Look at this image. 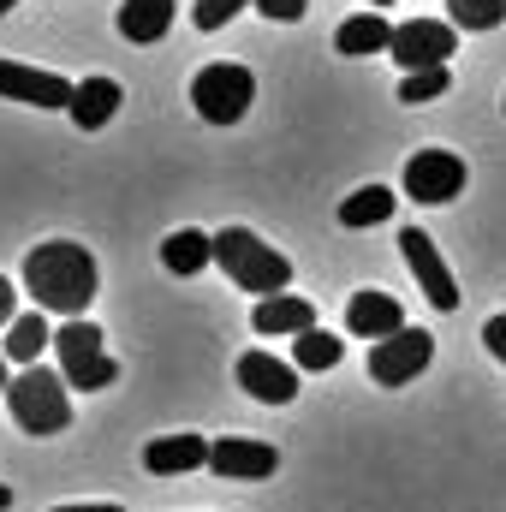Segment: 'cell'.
Wrapping results in <instances>:
<instances>
[{"mask_svg": "<svg viewBox=\"0 0 506 512\" xmlns=\"http://www.w3.org/2000/svg\"><path fill=\"white\" fill-rule=\"evenodd\" d=\"M24 292L36 298V310H54V316H84L90 298H96V256L72 239H54V245H36L24 256Z\"/></svg>", "mask_w": 506, "mask_h": 512, "instance_id": "6da1fadb", "label": "cell"}, {"mask_svg": "<svg viewBox=\"0 0 506 512\" xmlns=\"http://www.w3.org/2000/svg\"><path fill=\"white\" fill-rule=\"evenodd\" d=\"M215 262L227 268L233 286L262 292V298H280V292L292 286V262L274 251V245H262L251 227H227V233H215Z\"/></svg>", "mask_w": 506, "mask_h": 512, "instance_id": "7a4b0ae2", "label": "cell"}, {"mask_svg": "<svg viewBox=\"0 0 506 512\" xmlns=\"http://www.w3.org/2000/svg\"><path fill=\"white\" fill-rule=\"evenodd\" d=\"M6 405L18 417L24 435H60L72 423V393H66V376L60 370H42V364H24L12 387H6Z\"/></svg>", "mask_w": 506, "mask_h": 512, "instance_id": "3957f363", "label": "cell"}, {"mask_svg": "<svg viewBox=\"0 0 506 512\" xmlns=\"http://www.w3.org/2000/svg\"><path fill=\"white\" fill-rule=\"evenodd\" d=\"M102 340H108V334H102L96 322H84V316H72V322H60V328H54V352H60V376H66V387L96 393V387L120 382V364L108 358V346H102Z\"/></svg>", "mask_w": 506, "mask_h": 512, "instance_id": "277c9868", "label": "cell"}, {"mask_svg": "<svg viewBox=\"0 0 506 512\" xmlns=\"http://www.w3.org/2000/svg\"><path fill=\"white\" fill-rule=\"evenodd\" d=\"M191 102H197V114L209 120V126H239L245 120V108L256 102V78L245 66H203L197 72V84H191Z\"/></svg>", "mask_w": 506, "mask_h": 512, "instance_id": "5b68a950", "label": "cell"}, {"mask_svg": "<svg viewBox=\"0 0 506 512\" xmlns=\"http://www.w3.org/2000/svg\"><path fill=\"white\" fill-rule=\"evenodd\" d=\"M429 358H435V334L429 328H399L393 340H376L370 346V382L405 387L429 370Z\"/></svg>", "mask_w": 506, "mask_h": 512, "instance_id": "8992f818", "label": "cell"}, {"mask_svg": "<svg viewBox=\"0 0 506 512\" xmlns=\"http://www.w3.org/2000/svg\"><path fill=\"white\" fill-rule=\"evenodd\" d=\"M465 191V161L453 149H417L405 161V197L411 203H453Z\"/></svg>", "mask_w": 506, "mask_h": 512, "instance_id": "52a82bcc", "label": "cell"}, {"mask_svg": "<svg viewBox=\"0 0 506 512\" xmlns=\"http://www.w3.org/2000/svg\"><path fill=\"white\" fill-rule=\"evenodd\" d=\"M459 48V36H453V24H441V18H411V24H393V60L405 66V72H429V66H447V54Z\"/></svg>", "mask_w": 506, "mask_h": 512, "instance_id": "ba28073f", "label": "cell"}, {"mask_svg": "<svg viewBox=\"0 0 506 512\" xmlns=\"http://www.w3.org/2000/svg\"><path fill=\"white\" fill-rule=\"evenodd\" d=\"M209 471L221 483H262V477L280 471V453L268 441H256V435H221L209 447Z\"/></svg>", "mask_w": 506, "mask_h": 512, "instance_id": "9c48e42d", "label": "cell"}, {"mask_svg": "<svg viewBox=\"0 0 506 512\" xmlns=\"http://www.w3.org/2000/svg\"><path fill=\"white\" fill-rule=\"evenodd\" d=\"M399 251H405L411 274H417V286H423V298H429L435 310H459V286H453V268L441 262L435 239H429L423 227H405V233H399Z\"/></svg>", "mask_w": 506, "mask_h": 512, "instance_id": "30bf717a", "label": "cell"}, {"mask_svg": "<svg viewBox=\"0 0 506 512\" xmlns=\"http://www.w3.org/2000/svg\"><path fill=\"white\" fill-rule=\"evenodd\" d=\"M72 90L60 72H36V66H18V60H0V96L6 102H30V108H72Z\"/></svg>", "mask_w": 506, "mask_h": 512, "instance_id": "8fae6325", "label": "cell"}, {"mask_svg": "<svg viewBox=\"0 0 506 512\" xmlns=\"http://www.w3.org/2000/svg\"><path fill=\"white\" fill-rule=\"evenodd\" d=\"M239 387L251 399H262V405H292L298 399V370L280 364L274 352H245L239 358Z\"/></svg>", "mask_w": 506, "mask_h": 512, "instance_id": "7c38bea8", "label": "cell"}, {"mask_svg": "<svg viewBox=\"0 0 506 512\" xmlns=\"http://www.w3.org/2000/svg\"><path fill=\"white\" fill-rule=\"evenodd\" d=\"M346 328L358 334V340H393L399 328H405V310H399V298L393 292H352V304H346Z\"/></svg>", "mask_w": 506, "mask_h": 512, "instance_id": "4fadbf2b", "label": "cell"}, {"mask_svg": "<svg viewBox=\"0 0 506 512\" xmlns=\"http://www.w3.org/2000/svg\"><path fill=\"white\" fill-rule=\"evenodd\" d=\"M209 447H215V441H203V435H161V441L143 447V471H149V477L203 471V465H209Z\"/></svg>", "mask_w": 506, "mask_h": 512, "instance_id": "5bb4252c", "label": "cell"}, {"mask_svg": "<svg viewBox=\"0 0 506 512\" xmlns=\"http://www.w3.org/2000/svg\"><path fill=\"white\" fill-rule=\"evenodd\" d=\"M251 328H256V334H274V340H280V334H292V340H298V334H310V328H316V304H310V298H298V292L262 298V304H256V316H251Z\"/></svg>", "mask_w": 506, "mask_h": 512, "instance_id": "9a60e30c", "label": "cell"}, {"mask_svg": "<svg viewBox=\"0 0 506 512\" xmlns=\"http://www.w3.org/2000/svg\"><path fill=\"white\" fill-rule=\"evenodd\" d=\"M72 126L78 131H102L114 114H120V84L114 78H84L78 90H72Z\"/></svg>", "mask_w": 506, "mask_h": 512, "instance_id": "2e32d148", "label": "cell"}, {"mask_svg": "<svg viewBox=\"0 0 506 512\" xmlns=\"http://www.w3.org/2000/svg\"><path fill=\"white\" fill-rule=\"evenodd\" d=\"M334 48H340V54H352V60L387 54V48H393V24H387L381 12H358V18H346V24L334 30Z\"/></svg>", "mask_w": 506, "mask_h": 512, "instance_id": "e0dca14e", "label": "cell"}, {"mask_svg": "<svg viewBox=\"0 0 506 512\" xmlns=\"http://www.w3.org/2000/svg\"><path fill=\"white\" fill-rule=\"evenodd\" d=\"M173 30V0H120V36L126 42H161Z\"/></svg>", "mask_w": 506, "mask_h": 512, "instance_id": "ac0fdd59", "label": "cell"}, {"mask_svg": "<svg viewBox=\"0 0 506 512\" xmlns=\"http://www.w3.org/2000/svg\"><path fill=\"white\" fill-rule=\"evenodd\" d=\"M161 262H167L173 274H197V268H209V262H215V239H209V233H197V227H179V233H167Z\"/></svg>", "mask_w": 506, "mask_h": 512, "instance_id": "d6986e66", "label": "cell"}, {"mask_svg": "<svg viewBox=\"0 0 506 512\" xmlns=\"http://www.w3.org/2000/svg\"><path fill=\"white\" fill-rule=\"evenodd\" d=\"M42 346H54V328H48V316H42V310L18 316V322L6 328V358H12V364H36V358H42Z\"/></svg>", "mask_w": 506, "mask_h": 512, "instance_id": "ffe728a7", "label": "cell"}, {"mask_svg": "<svg viewBox=\"0 0 506 512\" xmlns=\"http://www.w3.org/2000/svg\"><path fill=\"white\" fill-rule=\"evenodd\" d=\"M393 191L387 185H364V191H352L346 203H340V227H376V221H387L393 215Z\"/></svg>", "mask_w": 506, "mask_h": 512, "instance_id": "44dd1931", "label": "cell"}, {"mask_svg": "<svg viewBox=\"0 0 506 512\" xmlns=\"http://www.w3.org/2000/svg\"><path fill=\"white\" fill-rule=\"evenodd\" d=\"M298 370H334L340 358H346V346L328 334V328H310V334H298Z\"/></svg>", "mask_w": 506, "mask_h": 512, "instance_id": "7402d4cb", "label": "cell"}, {"mask_svg": "<svg viewBox=\"0 0 506 512\" xmlns=\"http://www.w3.org/2000/svg\"><path fill=\"white\" fill-rule=\"evenodd\" d=\"M447 84H453V72H447V66H429V72H405V84H399V102H405V108H423V102L447 96Z\"/></svg>", "mask_w": 506, "mask_h": 512, "instance_id": "603a6c76", "label": "cell"}, {"mask_svg": "<svg viewBox=\"0 0 506 512\" xmlns=\"http://www.w3.org/2000/svg\"><path fill=\"white\" fill-rule=\"evenodd\" d=\"M453 30H495L506 18V0H447Z\"/></svg>", "mask_w": 506, "mask_h": 512, "instance_id": "cb8c5ba5", "label": "cell"}, {"mask_svg": "<svg viewBox=\"0 0 506 512\" xmlns=\"http://www.w3.org/2000/svg\"><path fill=\"white\" fill-rule=\"evenodd\" d=\"M245 6H256V0H197V6H191V24H197V30H221V24L239 18Z\"/></svg>", "mask_w": 506, "mask_h": 512, "instance_id": "d4e9b609", "label": "cell"}, {"mask_svg": "<svg viewBox=\"0 0 506 512\" xmlns=\"http://www.w3.org/2000/svg\"><path fill=\"white\" fill-rule=\"evenodd\" d=\"M304 6H310V0H256V12H262V18H280V24H298Z\"/></svg>", "mask_w": 506, "mask_h": 512, "instance_id": "484cf974", "label": "cell"}, {"mask_svg": "<svg viewBox=\"0 0 506 512\" xmlns=\"http://www.w3.org/2000/svg\"><path fill=\"white\" fill-rule=\"evenodd\" d=\"M483 340H489V352L506 364V316H489V322H483Z\"/></svg>", "mask_w": 506, "mask_h": 512, "instance_id": "4316f807", "label": "cell"}, {"mask_svg": "<svg viewBox=\"0 0 506 512\" xmlns=\"http://www.w3.org/2000/svg\"><path fill=\"white\" fill-rule=\"evenodd\" d=\"M18 322V292H12V280H0V334Z\"/></svg>", "mask_w": 506, "mask_h": 512, "instance_id": "83f0119b", "label": "cell"}, {"mask_svg": "<svg viewBox=\"0 0 506 512\" xmlns=\"http://www.w3.org/2000/svg\"><path fill=\"white\" fill-rule=\"evenodd\" d=\"M54 512H126V507H108V501H102V507H54Z\"/></svg>", "mask_w": 506, "mask_h": 512, "instance_id": "f1b7e54d", "label": "cell"}, {"mask_svg": "<svg viewBox=\"0 0 506 512\" xmlns=\"http://www.w3.org/2000/svg\"><path fill=\"white\" fill-rule=\"evenodd\" d=\"M6 387H12V376H6V358H0V399H6Z\"/></svg>", "mask_w": 506, "mask_h": 512, "instance_id": "f546056e", "label": "cell"}, {"mask_svg": "<svg viewBox=\"0 0 506 512\" xmlns=\"http://www.w3.org/2000/svg\"><path fill=\"white\" fill-rule=\"evenodd\" d=\"M12 507V489H6V483H0V512Z\"/></svg>", "mask_w": 506, "mask_h": 512, "instance_id": "4dcf8cb0", "label": "cell"}, {"mask_svg": "<svg viewBox=\"0 0 506 512\" xmlns=\"http://www.w3.org/2000/svg\"><path fill=\"white\" fill-rule=\"evenodd\" d=\"M12 6H18V0H0V12H12Z\"/></svg>", "mask_w": 506, "mask_h": 512, "instance_id": "1f68e13d", "label": "cell"}, {"mask_svg": "<svg viewBox=\"0 0 506 512\" xmlns=\"http://www.w3.org/2000/svg\"><path fill=\"white\" fill-rule=\"evenodd\" d=\"M376 6H393V0H370V12H376Z\"/></svg>", "mask_w": 506, "mask_h": 512, "instance_id": "d6a6232c", "label": "cell"}, {"mask_svg": "<svg viewBox=\"0 0 506 512\" xmlns=\"http://www.w3.org/2000/svg\"><path fill=\"white\" fill-rule=\"evenodd\" d=\"M501 108H506V102H501Z\"/></svg>", "mask_w": 506, "mask_h": 512, "instance_id": "836d02e7", "label": "cell"}]
</instances>
